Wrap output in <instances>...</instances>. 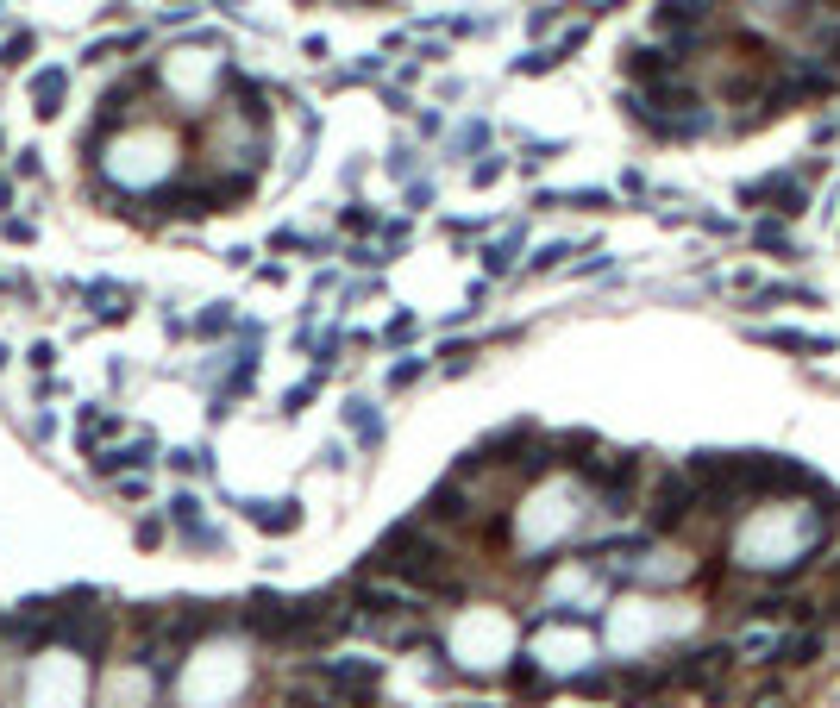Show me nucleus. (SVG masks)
<instances>
[{"instance_id":"obj_1","label":"nucleus","mask_w":840,"mask_h":708,"mask_svg":"<svg viewBox=\"0 0 840 708\" xmlns=\"http://www.w3.org/2000/svg\"><path fill=\"white\" fill-rule=\"evenodd\" d=\"M176 170H182V145L163 126H120V132L107 138V151H101L107 188H132V195L163 188Z\"/></svg>"},{"instance_id":"obj_2","label":"nucleus","mask_w":840,"mask_h":708,"mask_svg":"<svg viewBox=\"0 0 840 708\" xmlns=\"http://www.w3.org/2000/svg\"><path fill=\"white\" fill-rule=\"evenodd\" d=\"M452 552L433 539V527L420 521H402L377 552H370V571L383 577H402L408 589H420V596H458V577H452Z\"/></svg>"},{"instance_id":"obj_3","label":"nucleus","mask_w":840,"mask_h":708,"mask_svg":"<svg viewBox=\"0 0 840 708\" xmlns=\"http://www.w3.org/2000/svg\"><path fill=\"white\" fill-rule=\"evenodd\" d=\"M583 495H590L583 483H577V489H571V483H546V477L533 483V502L515 514V539H521V552H527L533 564H540L552 546H565V539L577 533V521H583V508H577V502H583Z\"/></svg>"},{"instance_id":"obj_4","label":"nucleus","mask_w":840,"mask_h":708,"mask_svg":"<svg viewBox=\"0 0 840 708\" xmlns=\"http://www.w3.org/2000/svg\"><path fill=\"white\" fill-rule=\"evenodd\" d=\"M314 683L326 696L352 702V708H370L383 690V665L377 658H326V665H314Z\"/></svg>"},{"instance_id":"obj_5","label":"nucleus","mask_w":840,"mask_h":708,"mask_svg":"<svg viewBox=\"0 0 840 708\" xmlns=\"http://www.w3.org/2000/svg\"><path fill=\"white\" fill-rule=\"evenodd\" d=\"M696 502H703V489L690 483V470H665L659 489H652L646 527H652V533H678V527L690 521V514H696Z\"/></svg>"},{"instance_id":"obj_6","label":"nucleus","mask_w":840,"mask_h":708,"mask_svg":"<svg viewBox=\"0 0 840 708\" xmlns=\"http://www.w3.org/2000/svg\"><path fill=\"white\" fill-rule=\"evenodd\" d=\"M740 201H772V207H778V220H797L803 207H809V182H803L797 170H784V176L746 182V188H740Z\"/></svg>"},{"instance_id":"obj_7","label":"nucleus","mask_w":840,"mask_h":708,"mask_svg":"<svg viewBox=\"0 0 840 708\" xmlns=\"http://www.w3.org/2000/svg\"><path fill=\"white\" fill-rule=\"evenodd\" d=\"M151 464H157V439H132V445H120V452H95V470L113 477V483H120L126 470H151Z\"/></svg>"},{"instance_id":"obj_8","label":"nucleus","mask_w":840,"mask_h":708,"mask_svg":"<svg viewBox=\"0 0 840 708\" xmlns=\"http://www.w3.org/2000/svg\"><path fill=\"white\" fill-rule=\"evenodd\" d=\"M709 13H715V0H659V7H652L659 32H703Z\"/></svg>"},{"instance_id":"obj_9","label":"nucleus","mask_w":840,"mask_h":708,"mask_svg":"<svg viewBox=\"0 0 840 708\" xmlns=\"http://www.w3.org/2000/svg\"><path fill=\"white\" fill-rule=\"evenodd\" d=\"M245 521L258 527V533H276V539H283V533L301 527V502H289V495H283V502H245Z\"/></svg>"},{"instance_id":"obj_10","label":"nucleus","mask_w":840,"mask_h":708,"mask_svg":"<svg viewBox=\"0 0 840 708\" xmlns=\"http://www.w3.org/2000/svg\"><path fill=\"white\" fill-rule=\"evenodd\" d=\"M63 94H69V69H38L32 76V113L38 120H51V113H63Z\"/></svg>"},{"instance_id":"obj_11","label":"nucleus","mask_w":840,"mask_h":708,"mask_svg":"<svg viewBox=\"0 0 840 708\" xmlns=\"http://www.w3.org/2000/svg\"><path fill=\"white\" fill-rule=\"evenodd\" d=\"M345 427L358 433L364 452H377V445H383V414H377V401H345Z\"/></svg>"},{"instance_id":"obj_12","label":"nucleus","mask_w":840,"mask_h":708,"mask_svg":"<svg viewBox=\"0 0 840 708\" xmlns=\"http://www.w3.org/2000/svg\"><path fill=\"white\" fill-rule=\"evenodd\" d=\"M815 658H822V633H790V640H778L772 646V665H815Z\"/></svg>"},{"instance_id":"obj_13","label":"nucleus","mask_w":840,"mask_h":708,"mask_svg":"<svg viewBox=\"0 0 840 708\" xmlns=\"http://www.w3.org/2000/svg\"><path fill=\"white\" fill-rule=\"evenodd\" d=\"M88 314H95V320H126L132 295L120 289V282H95V289H88Z\"/></svg>"},{"instance_id":"obj_14","label":"nucleus","mask_w":840,"mask_h":708,"mask_svg":"<svg viewBox=\"0 0 840 708\" xmlns=\"http://www.w3.org/2000/svg\"><path fill=\"white\" fill-rule=\"evenodd\" d=\"M759 345H778V351H809V358H828V351H834V339H815V333H784V326H778V333H753Z\"/></svg>"},{"instance_id":"obj_15","label":"nucleus","mask_w":840,"mask_h":708,"mask_svg":"<svg viewBox=\"0 0 840 708\" xmlns=\"http://www.w3.org/2000/svg\"><path fill=\"white\" fill-rule=\"evenodd\" d=\"M232 326H239V314H232V301H214L207 314H195V333H201V339H226Z\"/></svg>"},{"instance_id":"obj_16","label":"nucleus","mask_w":840,"mask_h":708,"mask_svg":"<svg viewBox=\"0 0 840 708\" xmlns=\"http://www.w3.org/2000/svg\"><path fill=\"white\" fill-rule=\"evenodd\" d=\"M571 51L565 44H546V51H527V57H515V76H546V69H558Z\"/></svg>"},{"instance_id":"obj_17","label":"nucleus","mask_w":840,"mask_h":708,"mask_svg":"<svg viewBox=\"0 0 840 708\" xmlns=\"http://www.w3.org/2000/svg\"><path fill=\"white\" fill-rule=\"evenodd\" d=\"M753 245H759V251H784V257H797V245H790L784 220H759V226H753Z\"/></svg>"},{"instance_id":"obj_18","label":"nucleus","mask_w":840,"mask_h":708,"mask_svg":"<svg viewBox=\"0 0 840 708\" xmlns=\"http://www.w3.org/2000/svg\"><path fill=\"white\" fill-rule=\"evenodd\" d=\"M452 151H458V157H471V151L483 157V151H489V120H464L458 138H452Z\"/></svg>"},{"instance_id":"obj_19","label":"nucleus","mask_w":840,"mask_h":708,"mask_svg":"<svg viewBox=\"0 0 840 708\" xmlns=\"http://www.w3.org/2000/svg\"><path fill=\"white\" fill-rule=\"evenodd\" d=\"M515 251H521V232H508V239H496V245L483 251V270H489V276H502L508 264H515Z\"/></svg>"},{"instance_id":"obj_20","label":"nucleus","mask_w":840,"mask_h":708,"mask_svg":"<svg viewBox=\"0 0 840 708\" xmlns=\"http://www.w3.org/2000/svg\"><path fill=\"white\" fill-rule=\"evenodd\" d=\"M170 464L182 470V477H195V470L207 477V470H214V452H207V445H182V452H170Z\"/></svg>"},{"instance_id":"obj_21","label":"nucleus","mask_w":840,"mask_h":708,"mask_svg":"<svg viewBox=\"0 0 840 708\" xmlns=\"http://www.w3.org/2000/svg\"><path fill=\"white\" fill-rule=\"evenodd\" d=\"M113 427H120L113 414H101V408H82V452H95V439H101V433H113Z\"/></svg>"},{"instance_id":"obj_22","label":"nucleus","mask_w":840,"mask_h":708,"mask_svg":"<svg viewBox=\"0 0 840 708\" xmlns=\"http://www.w3.org/2000/svg\"><path fill=\"white\" fill-rule=\"evenodd\" d=\"M26 57H32V32H13L7 44H0V69H19Z\"/></svg>"},{"instance_id":"obj_23","label":"nucleus","mask_w":840,"mask_h":708,"mask_svg":"<svg viewBox=\"0 0 840 708\" xmlns=\"http://www.w3.org/2000/svg\"><path fill=\"white\" fill-rule=\"evenodd\" d=\"M339 226H345V232H377V214H370L364 201H352V207L339 214Z\"/></svg>"},{"instance_id":"obj_24","label":"nucleus","mask_w":840,"mask_h":708,"mask_svg":"<svg viewBox=\"0 0 840 708\" xmlns=\"http://www.w3.org/2000/svg\"><path fill=\"white\" fill-rule=\"evenodd\" d=\"M420 376H427V358H408V364L389 370V389H408V383H420Z\"/></svg>"},{"instance_id":"obj_25","label":"nucleus","mask_w":840,"mask_h":708,"mask_svg":"<svg viewBox=\"0 0 840 708\" xmlns=\"http://www.w3.org/2000/svg\"><path fill=\"white\" fill-rule=\"evenodd\" d=\"M565 257H571V245H546V251L527 264V276H546V270H558V264H565Z\"/></svg>"},{"instance_id":"obj_26","label":"nucleus","mask_w":840,"mask_h":708,"mask_svg":"<svg viewBox=\"0 0 840 708\" xmlns=\"http://www.w3.org/2000/svg\"><path fill=\"white\" fill-rule=\"evenodd\" d=\"M314 389H320V376H308V383H295V389L283 395V414H301V408L314 401Z\"/></svg>"},{"instance_id":"obj_27","label":"nucleus","mask_w":840,"mask_h":708,"mask_svg":"<svg viewBox=\"0 0 840 708\" xmlns=\"http://www.w3.org/2000/svg\"><path fill=\"white\" fill-rule=\"evenodd\" d=\"M502 170H508V163H502L496 151H483V163H477V170H471V182H477V188H489V182H496Z\"/></svg>"},{"instance_id":"obj_28","label":"nucleus","mask_w":840,"mask_h":708,"mask_svg":"<svg viewBox=\"0 0 840 708\" xmlns=\"http://www.w3.org/2000/svg\"><path fill=\"white\" fill-rule=\"evenodd\" d=\"M0 232H7V239H13V245H32V239H38V226H32V220H7V226H0Z\"/></svg>"},{"instance_id":"obj_29","label":"nucleus","mask_w":840,"mask_h":708,"mask_svg":"<svg viewBox=\"0 0 840 708\" xmlns=\"http://www.w3.org/2000/svg\"><path fill=\"white\" fill-rule=\"evenodd\" d=\"M383 339H389V345H402V339H414V314H395Z\"/></svg>"},{"instance_id":"obj_30","label":"nucleus","mask_w":840,"mask_h":708,"mask_svg":"<svg viewBox=\"0 0 840 708\" xmlns=\"http://www.w3.org/2000/svg\"><path fill=\"white\" fill-rule=\"evenodd\" d=\"M433 201V182H408V207H427Z\"/></svg>"},{"instance_id":"obj_31","label":"nucleus","mask_w":840,"mask_h":708,"mask_svg":"<svg viewBox=\"0 0 840 708\" xmlns=\"http://www.w3.org/2000/svg\"><path fill=\"white\" fill-rule=\"evenodd\" d=\"M163 539V521H138V546H157Z\"/></svg>"},{"instance_id":"obj_32","label":"nucleus","mask_w":840,"mask_h":708,"mask_svg":"<svg viewBox=\"0 0 840 708\" xmlns=\"http://www.w3.org/2000/svg\"><path fill=\"white\" fill-rule=\"evenodd\" d=\"M7 201H13V182H7V176H0V207H7Z\"/></svg>"},{"instance_id":"obj_33","label":"nucleus","mask_w":840,"mask_h":708,"mask_svg":"<svg viewBox=\"0 0 840 708\" xmlns=\"http://www.w3.org/2000/svg\"><path fill=\"white\" fill-rule=\"evenodd\" d=\"M0 151H7V132H0Z\"/></svg>"}]
</instances>
